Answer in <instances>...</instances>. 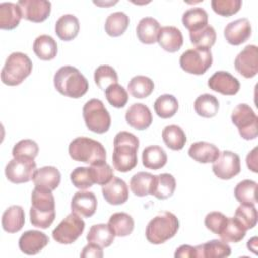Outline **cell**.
Returning a JSON list of instances; mask_svg holds the SVG:
<instances>
[{"mask_svg":"<svg viewBox=\"0 0 258 258\" xmlns=\"http://www.w3.org/2000/svg\"><path fill=\"white\" fill-rule=\"evenodd\" d=\"M138 138L127 131H121L114 138L112 155L114 168L120 172H128L137 165Z\"/></svg>","mask_w":258,"mask_h":258,"instance_id":"cell-1","label":"cell"},{"mask_svg":"<svg viewBox=\"0 0 258 258\" xmlns=\"http://www.w3.org/2000/svg\"><path fill=\"white\" fill-rule=\"evenodd\" d=\"M32 226L47 229L55 218V202L51 190L34 187L31 194V208L29 210Z\"/></svg>","mask_w":258,"mask_h":258,"instance_id":"cell-2","label":"cell"},{"mask_svg":"<svg viewBox=\"0 0 258 258\" xmlns=\"http://www.w3.org/2000/svg\"><path fill=\"white\" fill-rule=\"evenodd\" d=\"M53 84L58 93L74 99L83 97L89 89L85 76L77 68L71 66L61 67L56 71Z\"/></svg>","mask_w":258,"mask_h":258,"instance_id":"cell-3","label":"cell"},{"mask_svg":"<svg viewBox=\"0 0 258 258\" xmlns=\"http://www.w3.org/2000/svg\"><path fill=\"white\" fill-rule=\"evenodd\" d=\"M179 221L171 212H159L146 226L145 236L151 244H162L172 238L178 231Z\"/></svg>","mask_w":258,"mask_h":258,"instance_id":"cell-4","label":"cell"},{"mask_svg":"<svg viewBox=\"0 0 258 258\" xmlns=\"http://www.w3.org/2000/svg\"><path fill=\"white\" fill-rule=\"evenodd\" d=\"M69 154L76 161L89 164L106 161V149L101 142L89 137H77L69 145Z\"/></svg>","mask_w":258,"mask_h":258,"instance_id":"cell-5","label":"cell"},{"mask_svg":"<svg viewBox=\"0 0 258 258\" xmlns=\"http://www.w3.org/2000/svg\"><path fill=\"white\" fill-rule=\"evenodd\" d=\"M32 61L23 52H12L1 71V81L7 86L20 85L31 73Z\"/></svg>","mask_w":258,"mask_h":258,"instance_id":"cell-6","label":"cell"},{"mask_svg":"<svg viewBox=\"0 0 258 258\" xmlns=\"http://www.w3.org/2000/svg\"><path fill=\"white\" fill-rule=\"evenodd\" d=\"M83 117L87 128L98 134L107 132L111 126V116L99 99H91L84 105Z\"/></svg>","mask_w":258,"mask_h":258,"instance_id":"cell-7","label":"cell"},{"mask_svg":"<svg viewBox=\"0 0 258 258\" xmlns=\"http://www.w3.org/2000/svg\"><path fill=\"white\" fill-rule=\"evenodd\" d=\"M233 124L238 128L242 138L255 139L258 135V117L253 109L247 104L237 105L231 115Z\"/></svg>","mask_w":258,"mask_h":258,"instance_id":"cell-8","label":"cell"},{"mask_svg":"<svg viewBox=\"0 0 258 258\" xmlns=\"http://www.w3.org/2000/svg\"><path fill=\"white\" fill-rule=\"evenodd\" d=\"M213 63L211 48H190L185 50L179 58L180 68L192 75L205 74Z\"/></svg>","mask_w":258,"mask_h":258,"instance_id":"cell-9","label":"cell"},{"mask_svg":"<svg viewBox=\"0 0 258 258\" xmlns=\"http://www.w3.org/2000/svg\"><path fill=\"white\" fill-rule=\"evenodd\" d=\"M84 230V220L72 212L52 231V238L59 244H72L83 234Z\"/></svg>","mask_w":258,"mask_h":258,"instance_id":"cell-10","label":"cell"},{"mask_svg":"<svg viewBox=\"0 0 258 258\" xmlns=\"http://www.w3.org/2000/svg\"><path fill=\"white\" fill-rule=\"evenodd\" d=\"M213 172L220 179H231L241 171L240 157L237 153L224 150L213 162Z\"/></svg>","mask_w":258,"mask_h":258,"instance_id":"cell-11","label":"cell"},{"mask_svg":"<svg viewBox=\"0 0 258 258\" xmlns=\"http://www.w3.org/2000/svg\"><path fill=\"white\" fill-rule=\"evenodd\" d=\"M36 163L32 159H11L5 167L7 179L13 183H24L32 179Z\"/></svg>","mask_w":258,"mask_h":258,"instance_id":"cell-12","label":"cell"},{"mask_svg":"<svg viewBox=\"0 0 258 258\" xmlns=\"http://www.w3.org/2000/svg\"><path fill=\"white\" fill-rule=\"evenodd\" d=\"M234 66L236 71L246 79L255 77L258 73V47L249 44L236 56Z\"/></svg>","mask_w":258,"mask_h":258,"instance_id":"cell-13","label":"cell"},{"mask_svg":"<svg viewBox=\"0 0 258 258\" xmlns=\"http://www.w3.org/2000/svg\"><path fill=\"white\" fill-rule=\"evenodd\" d=\"M22 18L32 22H42L50 14L51 3L45 0H20L17 2Z\"/></svg>","mask_w":258,"mask_h":258,"instance_id":"cell-14","label":"cell"},{"mask_svg":"<svg viewBox=\"0 0 258 258\" xmlns=\"http://www.w3.org/2000/svg\"><path fill=\"white\" fill-rule=\"evenodd\" d=\"M208 86L211 90L222 95L233 96L240 90V82L229 72L218 71L208 81Z\"/></svg>","mask_w":258,"mask_h":258,"instance_id":"cell-15","label":"cell"},{"mask_svg":"<svg viewBox=\"0 0 258 258\" xmlns=\"http://www.w3.org/2000/svg\"><path fill=\"white\" fill-rule=\"evenodd\" d=\"M252 33V27L249 19L239 18L228 23L224 29L226 40L232 45H240L247 41Z\"/></svg>","mask_w":258,"mask_h":258,"instance_id":"cell-16","label":"cell"},{"mask_svg":"<svg viewBox=\"0 0 258 258\" xmlns=\"http://www.w3.org/2000/svg\"><path fill=\"white\" fill-rule=\"evenodd\" d=\"M49 242L48 237L36 230H29L24 232L18 241L19 249L26 255H35L39 253Z\"/></svg>","mask_w":258,"mask_h":258,"instance_id":"cell-17","label":"cell"},{"mask_svg":"<svg viewBox=\"0 0 258 258\" xmlns=\"http://www.w3.org/2000/svg\"><path fill=\"white\" fill-rule=\"evenodd\" d=\"M126 122L136 130H145L152 123V115L149 108L142 103L131 105L125 114Z\"/></svg>","mask_w":258,"mask_h":258,"instance_id":"cell-18","label":"cell"},{"mask_svg":"<svg viewBox=\"0 0 258 258\" xmlns=\"http://www.w3.org/2000/svg\"><path fill=\"white\" fill-rule=\"evenodd\" d=\"M102 194L106 202L114 206L124 204L127 202L129 197V190L126 182L116 176H113L108 183L103 185Z\"/></svg>","mask_w":258,"mask_h":258,"instance_id":"cell-19","label":"cell"},{"mask_svg":"<svg viewBox=\"0 0 258 258\" xmlns=\"http://www.w3.org/2000/svg\"><path fill=\"white\" fill-rule=\"evenodd\" d=\"M71 209L73 213L81 217L90 218L97 210V198L92 191H77L71 202Z\"/></svg>","mask_w":258,"mask_h":258,"instance_id":"cell-20","label":"cell"},{"mask_svg":"<svg viewBox=\"0 0 258 258\" xmlns=\"http://www.w3.org/2000/svg\"><path fill=\"white\" fill-rule=\"evenodd\" d=\"M60 172L54 166H43L36 169L32 176V181L36 187L54 190L60 183Z\"/></svg>","mask_w":258,"mask_h":258,"instance_id":"cell-21","label":"cell"},{"mask_svg":"<svg viewBox=\"0 0 258 258\" xmlns=\"http://www.w3.org/2000/svg\"><path fill=\"white\" fill-rule=\"evenodd\" d=\"M157 42L165 51L175 52L180 49L183 44V36L181 31L175 26H163L160 28Z\"/></svg>","mask_w":258,"mask_h":258,"instance_id":"cell-22","label":"cell"},{"mask_svg":"<svg viewBox=\"0 0 258 258\" xmlns=\"http://www.w3.org/2000/svg\"><path fill=\"white\" fill-rule=\"evenodd\" d=\"M2 228L7 233L19 232L25 223V214L22 207L14 205L7 208L2 215Z\"/></svg>","mask_w":258,"mask_h":258,"instance_id":"cell-23","label":"cell"},{"mask_svg":"<svg viewBox=\"0 0 258 258\" xmlns=\"http://www.w3.org/2000/svg\"><path fill=\"white\" fill-rule=\"evenodd\" d=\"M231 255V247L223 240H211L196 246V257L199 258H224Z\"/></svg>","mask_w":258,"mask_h":258,"instance_id":"cell-24","label":"cell"},{"mask_svg":"<svg viewBox=\"0 0 258 258\" xmlns=\"http://www.w3.org/2000/svg\"><path fill=\"white\" fill-rule=\"evenodd\" d=\"M188 155L200 163L214 162L220 155L219 148L213 143L206 141L195 142L188 149Z\"/></svg>","mask_w":258,"mask_h":258,"instance_id":"cell-25","label":"cell"},{"mask_svg":"<svg viewBox=\"0 0 258 258\" xmlns=\"http://www.w3.org/2000/svg\"><path fill=\"white\" fill-rule=\"evenodd\" d=\"M22 12L17 3L3 2L0 4V28L11 30L18 26Z\"/></svg>","mask_w":258,"mask_h":258,"instance_id":"cell-26","label":"cell"},{"mask_svg":"<svg viewBox=\"0 0 258 258\" xmlns=\"http://www.w3.org/2000/svg\"><path fill=\"white\" fill-rule=\"evenodd\" d=\"M80 30L79 19L73 14L60 16L55 23V33L59 39L70 41L77 37Z\"/></svg>","mask_w":258,"mask_h":258,"instance_id":"cell-27","label":"cell"},{"mask_svg":"<svg viewBox=\"0 0 258 258\" xmlns=\"http://www.w3.org/2000/svg\"><path fill=\"white\" fill-rule=\"evenodd\" d=\"M160 28V24L155 18L144 17L137 24L136 34L142 43L152 44L157 41Z\"/></svg>","mask_w":258,"mask_h":258,"instance_id":"cell-28","label":"cell"},{"mask_svg":"<svg viewBox=\"0 0 258 258\" xmlns=\"http://www.w3.org/2000/svg\"><path fill=\"white\" fill-rule=\"evenodd\" d=\"M176 187V181L173 175L169 173H161L154 176L151 194L158 200H166L170 198Z\"/></svg>","mask_w":258,"mask_h":258,"instance_id":"cell-29","label":"cell"},{"mask_svg":"<svg viewBox=\"0 0 258 258\" xmlns=\"http://www.w3.org/2000/svg\"><path fill=\"white\" fill-rule=\"evenodd\" d=\"M33 51L38 58L50 60L56 56L57 43L50 35L41 34L33 42Z\"/></svg>","mask_w":258,"mask_h":258,"instance_id":"cell-30","label":"cell"},{"mask_svg":"<svg viewBox=\"0 0 258 258\" xmlns=\"http://www.w3.org/2000/svg\"><path fill=\"white\" fill-rule=\"evenodd\" d=\"M167 162V155L163 148L158 145H150L142 152V163L146 168L157 170Z\"/></svg>","mask_w":258,"mask_h":258,"instance_id":"cell-31","label":"cell"},{"mask_svg":"<svg viewBox=\"0 0 258 258\" xmlns=\"http://www.w3.org/2000/svg\"><path fill=\"white\" fill-rule=\"evenodd\" d=\"M108 225L117 237L129 236L134 229L133 218L126 213H115L108 221Z\"/></svg>","mask_w":258,"mask_h":258,"instance_id":"cell-32","label":"cell"},{"mask_svg":"<svg viewBox=\"0 0 258 258\" xmlns=\"http://www.w3.org/2000/svg\"><path fill=\"white\" fill-rule=\"evenodd\" d=\"M115 238V234L110 229L109 225L97 224L93 225L87 235L88 242L98 244L102 248L109 247Z\"/></svg>","mask_w":258,"mask_h":258,"instance_id":"cell-33","label":"cell"},{"mask_svg":"<svg viewBox=\"0 0 258 258\" xmlns=\"http://www.w3.org/2000/svg\"><path fill=\"white\" fill-rule=\"evenodd\" d=\"M182 24L190 31L199 30L208 25V13L201 7H194L182 14Z\"/></svg>","mask_w":258,"mask_h":258,"instance_id":"cell-34","label":"cell"},{"mask_svg":"<svg viewBox=\"0 0 258 258\" xmlns=\"http://www.w3.org/2000/svg\"><path fill=\"white\" fill-rule=\"evenodd\" d=\"M220 104L218 99L211 94H203L199 96L194 103L196 113L204 118H212L216 116Z\"/></svg>","mask_w":258,"mask_h":258,"instance_id":"cell-35","label":"cell"},{"mask_svg":"<svg viewBox=\"0 0 258 258\" xmlns=\"http://www.w3.org/2000/svg\"><path fill=\"white\" fill-rule=\"evenodd\" d=\"M129 22V16H127V14H125L124 12L118 11L111 13L106 19L105 31L110 36H120L126 31Z\"/></svg>","mask_w":258,"mask_h":258,"instance_id":"cell-36","label":"cell"},{"mask_svg":"<svg viewBox=\"0 0 258 258\" xmlns=\"http://www.w3.org/2000/svg\"><path fill=\"white\" fill-rule=\"evenodd\" d=\"M162 139L171 150H180L184 147L186 136L184 131L177 125H168L162 130Z\"/></svg>","mask_w":258,"mask_h":258,"instance_id":"cell-37","label":"cell"},{"mask_svg":"<svg viewBox=\"0 0 258 258\" xmlns=\"http://www.w3.org/2000/svg\"><path fill=\"white\" fill-rule=\"evenodd\" d=\"M256 190V181L251 179H244L236 185L234 189V195L236 200L241 205H255L257 203Z\"/></svg>","mask_w":258,"mask_h":258,"instance_id":"cell-38","label":"cell"},{"mask_svg":"<svg viewBox=\"0 0 258 258\" xmlns=\"http://www.w3.org/2000/svg\"><path fill=\"white\" fill-rule=\"evenodd\" d=\"M154 176L155 175L144 171L135 173L130 180L131 191L137 197H145L150 195Z\"/></svg>","mask_w":258,"mask_h":258,"instance_id":"cell-39","label":"cell"},{"mask_svg":"<svg viewBox=\"0 0 258 258\" xmlns=\"http://www.w3.org/2000/svg\"><path fill=\"white\" fill-rule=\"evenodd\" d=\"M154 90L153 81L145 76H135L128 83L129 93L137 99L148 97Z\"/></svg>","mask_w":258,"mask_h":258,"instance_id":"cell-40","label":"cell"},{"mask_svg":"<svg viewBox=\"0 0 258 258\" xmlns=\"http://www.w3.org/2000/svg\"><path fill=\"white\" fill-rule=\"evenodd\" d=\"M178 110L177 99L169 94L159 96L154 102V111L158 117L168 119L175 115Z\"/></svg>","mask_w":258,"mask_h":258,"instance_id":"cell-41","label":"cell"},{"mask_svg":"<svg viewBox=\"0 0 258 258\" xmlns=\"http://www.w3.org/2000/svg\"><path fill=\"white\" fill-rule=\"evenodd\" d=\"M190 42L200 48H211L217 39V34L213 26L206 25L205 27L189 32Z\"/></svg>","mask_w":258,"mask_h":258,"instance_id":"cell-42","label":"cell"},{"mask_svg":"<svg viewBox=\"0 0 258 258\" xmlns=\"http://www.w3.org/2000/svg\"><path fill=\"white\" fill-rule=\"evenodd\" d=\"M246 235V230L243 226L237 221L235 217L229 218L226 226L223 231L220 233V238L226 243H238L240 242Z\"/></svg>","mask_w":258,"mask_h":258,"instance_id":"cell-43","label":"cell"},{"mask_svg":"<svg viewBox=\"0 0 258 258\" xmlns=\"http://www.w3.org/2000/svg\"><path fill=\"white\" fill-rule=\"evenodd\" d=\"M38 145L35 141L31 139H23L17 142L13 149H12V155L13 158L17 159H32L37 156L38 154Z\"/></svg>","mask_w":258,"mask_h":258,"instance_id":"cell-44","label":"cell"},{"mask_svg":"<svg viewBox=\"0 0 258 258\" xmlns=\"http://www.w3.org/2000/svg\"><path fill=\"white\" fill-rule=\"evenodd\" d=\"M234 217L246 231L253 229L257 224V210L254 205H240Z\"/></svg>","mask_w":258,"mask_h":258,"instance_id":"cell-45","label":"cell"},{"mask_svg":"<svg viewBox=\"0 0 258 258\" xmlns=\"http://www.w3.org/2000/svg\"><path fill=\"white\" fill-rule=\"evenodd\" d=\"M94 80L96 85L101 90L105 91L110 85L118 83V75L112 67L103 64L96 69L94 74Z\"/></svg>","mask_w":258,"mask_h":258,"instance_id":"cell-46","label":"cell"},{"mask_svg":"<svg viewBox=\"0 0 258 258\" xmlns=\"http://www.w3.org/2000/svg\"><path fill=\"white\" fill-rule=\"evenodd\" d=\"M105 96L109 104L115 108H123L128 102L127 91L118 83L110 85L105 90Z\"/></svg>","mask_w":258,"mask_h":258,"instance_id":"cell-47","label":"cell"},{"mask_svg":"<svg viewBox=\"0 0 258 258\" xmlns=\"http://www.w3.org/2000/svg\"><path fill=\"white\" fill-rule=\"evenodd\" d=\"M90 170L92 173L94 183H97L99 185H105L114 176L112 167L106 161L91 164Z\"/></svg>","mask_w":258,"mask_h":258,"instance_id":"cell-48","label":"cell"},{"mask_svg":"<svg viewBox=\"0 0 258 258\" xmlns=\"http://www.w3.org/2000/svg\"><path fill=\"white\" fill-rule=\"evenodd\" d=\"M71 181L79 189H87L94 184L90 167L80 166L76 167L71 172Z\"/></svg>","mask_w":258,"mask_h":258,"instance_id":"cell-49","label":"cell"},{"mask_svg":"<svg viewBox=\"0 0 258 258\" xmlns=\"http://www.w3.org/2000/svg\"><path fill=\"white\" fill-rule=\"evenodd\" d=\"M213 10L225 17H229L231 15L236 14L241 6H242V1L241 0H212L211 2Z\"/></svg>","mask_w":258,"mask_h":258,"instance_id":"cell-50","label":"cell"},{"mask_svg":"<svg viewBox=\"0 0 258 258\" xmlns=\"http://www.w3.org/2000/svg\"><path fill=\"white\" fill-rule=\"evenodd\" d=\"M228 217L221 212H211L205 218V226L214 234L220 235L226 226Z\"/></svg>","mask_w":258,"mask_h":258,"instance_id":"cell-51","label":"cell"},{"mask_svg":"<svg viewBox=\"0 0 258 258\" xmlns=\"http://www.w3.org/2000/svg\"><path fill=\"white\" fill-rule=\"evenodd\" d=\"M103 250L102 247L99 246L98 244L95 243H91L89 242L88 245H86L83 248V251L81 253V257L82 258H102L103 257Z\"/></svg>","mask_w":258,"mask_h":258,"instance_id":"cell-52","label":"cell"},{"mask_svg":"<svg viewBox=\"0 0 258 258\" xmlns=\"http://www.w3.org/2000/svg\"><path fill=\"white\" fill-rule=\"evenodd\" d=\"M175 258H191L196 257V247L190 245H181L174 253Z\"/></svg>","mask_w":258,"mask_h":258,"instance_id":"cell-53","label":"cell"},{"mask_svg":"<svg viewBox=\"0 0 258 258\" xmlns=\"http://www.w3.org/2000/svg\"><path fill=\"white\" fill-rule=\"evenodd\" d=\"M247 166L249 169H251L253 172H258L257 169V148L255 147L251 152L248 153L246 157Z\"/></svg>","mask_w":258,"mask_h":258,"instance_id":"cell-54","label":"cell"},{"mask_svg":"<svg viewBox=\"0 0 258 258\" xmlns=\"http://www.w3.org/2000/svg\"><path fill=\"white\" fill-rule=\"evenodd\" d=\"M257 238L256 237H253L251 240L248 241L247 243V246L250 250H252L254 253H256V246H257Z\"/></svg>","mask_w":258,"mask_h":258,"instance_id":"cell-55","label":"cell"}]
</instances>
